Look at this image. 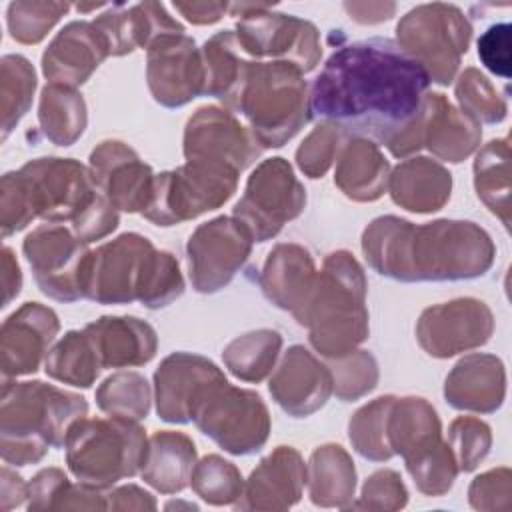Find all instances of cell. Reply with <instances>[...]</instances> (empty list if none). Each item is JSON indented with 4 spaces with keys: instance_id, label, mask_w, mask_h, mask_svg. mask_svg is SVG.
Masks as SVG:
<instances>
[{
    "instance_id": "obj_1",
    "label": "cell",
    "mask_w": 512,
    "mask_h": 512,
    "mask_svg": "<svg viewBox=\"0 0 512 512\" xmlns=\"http://www.w3.org/2000/svg\"><path fill=\"white\" fill-rule=\"evenodd\" d=\"M430 82L426 68L394 40H358L334 50L314 78L310 116L390 146L420 116Z\"/></svg>"
},
{
    "instance_id": "obj_2",
    "label": "cell",
    "mask_w": 512,
    "mask_h": 512,
    "mask_svg": "<svg viewBox=\"0 0 512 512\" xmlns=\"http://www.w3.org/2000/svg\"><path fill=\"white\" fill-rule=\"evenodd\" d=\"M184 290L178 262L168 252H156L148 238L122 234L90 252L84 296L102 304H126L136 298L148 308H162Z\"/></svg>"
},
{
    "instance_id": "obj_3",
    "label": "cell",
    "mask_w": 512,
    "mask_h": 512,
    "mask_svg": "<svg viewBox=\"0 0 512 512\" xmlns=\"http://www.w3.org/2000/svg\"><path fill=\"white\" fill-rule=\"evenodd\" d=\"M234 110L248 118L258 144L278 148L310 118L306 82L288 62H250Z\"/></svg>"
},
{
    "instance_id": "obj_4",
    "label": "cell",
    "mask_w": 512,
    "mask_h": 512,
    "mask_svg": "<svg viewBox=\"0 0 512 512\" xmlns=\"http://www.w3.org/2000/svg\"><path fill=\"white\" fill-rule=\"evenodd\" d=\"M68 466L84 486L106 488L134 476L146 460L144 430L134 420H78L66 438Z\"/></svg>"
},
{
    "instance_id": "obj_5",
    "label": "cell",
    "mask_w": 512,
    "mask_h": 512,
    "mask_svg": "<svg viewBox=\"0 0 512 512\" xmlns=\"http://www.w3.org/2000/svg\"><path fill=\"white\" fill-rule=\"evenodd\" d=\"M2 394L14 396L16 420L2 424V436L14 434V454L8 462L28 464L40 460L48 446H62L70 428L86 416L88 404L82 396L46 386L44 382L4 384Z\"/></svg>"
},
{
    "instance_id": "obj_6",
    "label": "cell",
    "mask_w": 512,
    "mask_h": 512,
    "mask_svg": "<svg viewBox=\"0 0 512 512\" xmlns=\"http://www.w3.org/2000/svg\"><path fill=\"white\" fill-rule=\"evenodd\" d=\"M238 170L214 162L192 158L186 166L154 178L152 200L142 212L158 226H172L218 208L236 188Z\"/></svg>"
},
{
    "instance_id": "obj_7",
    "label": "cell",
    "mask_w": 512,
    "mask_h": 512,
    "mask_svg": "<svg viewBox=\"0 0 512 512\" xmlns=\"http://www.w3.org/2000/svg\"><path fill=\"white\" fill-rule=\"evenodd\" d=\"M198 428L232 454H252L268 438V412L262 398L228 386L226 378L210 384L194 406Z\"/></svg>"
},
{
    "instance_id": "obj_8",
    "label": "cell",
    "mask_w": 512,
    "mask_h": 512,
    "mask_svg": "<svg viewBox=\"0 0 512 512\" xmlns=\"http://www.w3.org/2000/svg\"><path fill=\"white\" fill-rule=\"evenodd\" d=\"M472 30L456 6L432 4L418 6L398 24V44L414 56L438 84H450L458 68L460 54H466L468 42L442 40V36Z\"/></svg>"
},
{
    "instance_id": "obj_9",
    "label": "cell",
    "mask_w": 512,
    "mask_h": 512,
    "mask_svg": "<svg viewBox=\"0 0 512 512\" xmlns=\"http://www.w3.org/2000/svg\"><path fill=\"white\" fill-rule=\"evenodd\" d=\"M306 194L284 158L266 160L248 180L234 216L246 226L256 242L276 236L282 224L302 212Z\"/></svg>"
},
{
    "instance_id": "obj_10",
    "label": "cell",
    "mask_w": 512,
    "mask_h": 512,
    "mask_svg": "<svg viewBox=\"0 0 512 512\" xmlns=\"http://www.w3.org/2000/svg\"><path fill=\"white\" fill-rule=\"evenodd\" d=\"M24 254L40 290L56 300L74 302L84 296L90 252L80 238L60 226H40L24 240Z\"/></svg>"
},
{
    "instance_id": "obj_11",
    "label": "cell",
    "mask_w": 512,
    "mask_h": 512,
    "mask_svg": "<svg viewBox=\"0 0 512 512\" xmlns=\"http://www.w3.org/2000/svg\"><path fill=\"white\" fill-rule=\"evenodd\" d=\"M192 38L184 32L164 34L150 44L148 84L154 100L174 108L204 94L206 72Z\"/></svg>"
},
{
    "instance_id": "obj_12",
    "label": "cell",
    "mask_w": 512,
    "mask_h": 512,
    "mask_svg": "<svg viewBox=\"0 0 512 512\" xmlns=\"http://www.w3.org/2000/svg\"><path fill=\"white\" fill-rule=\"evenodd\" d=\"M94 182L104 192L106 200L120 210H146L152 200L154 176L150 166L126 148L122 142H102L92 152Z\"/></svg>"
},
{
    "instance_id": "obj_13",
    "label": "cell",
    "mask_w": 512,
    "mask_h": 512,
    "mask_svg": "<svg viewBox=\"0 0 512 512\" xmlns=\"http://www.w3.org/2000/svg\"><path fill=\"white\" fill-rule=\"evenodd\" d=\"M224 254H250V232L242 222L220 218V242H214L212 224H202L188 242V258L206 256L202 260L188 262L190 276L198 292H214L230 282L242 262L222 256Z\"/></svg>"
},
{
    "instance_id": "obj_14",
    "label": "cell",
    "mask_w": 512,
    "mask_h": 512,
    "mask_svg": "<svg viewBox=\"0 0 512 512\" xmlns=\"http://www.w3.org/2000/svg\"><path fill=\"white\" fill-rule=\"evenodd\" d=\"M100 364L104 368L138 366L148 362L156 350L154 330L138 318H100L86 326Z\"/></svg>"
},
{
    "instance_id": "obj_15",
    "label": "cell",
    "mask_w": 512,
    "mask_h": 512,
    "mask_svg": "<svg viewBox=\"0 0 512 512\" xmlns=\"http://www.w3.org/2000/svg\"><path fill=\"white\" fill-rule=\"evenodd\" d=\"M502 362L494 356H470L446 378V400L460 410L492 412L502 404L504 380Z\"/></svg>"
},
{
    "instance_id": "obj_16",
    "label": "cell",
    "mask_w": 512,
    "mask_h": 512,
    "mask_svg": "<svg viewBox=\"0 0 512 512\" xmlns=\"http://www.w3.org/2000/svg\"><path fill=\"white\" fill-rule=\"evenodd\" d=\"M194 456V442L184 434L156 432L146 450L142 478L160 492H178L186 486Z\"/></svg>"
},
{
    "instance_id": "obj_17",
    "label": "cell",
    "mask_w": 512,
    "mask_h": 512,
    "mask_svg": "<svg viewBox=\"0 0 512 512\" xmlns=\"http://www.w3.org/2000/svg\"><path fill=\"white\" fill-rule=\"evenodd\" d=\"M110 54L108 40L102 30L92 22V30L80 50H72V44L64 30L54 38L42 56V68L54 82H68L72 86L82 84L90 72Z\"/></svg>"
},
{
    "instance_id": "obj_18",
    "label": "cell",
    "mask_w": 512,
    "mask_h": 512,
    "mask_svg": "<svg viewBox=\"0 0 512 512\" xmlns=\"http://www.w3.org/2000/svg\"><path fill=\"white\" fill-rule=\"evenodd\" d=\"M100 366V358L86 330L68 332L46 360V372L52 378L82 388L92 386Z\"/></svg>"
},
{
    "instance_id": "obj_19",
    "label": "cell",
    "mask_w": 512,
    "mask_h": 512,
    "mask_svg": "<svg viewBox=\"0 0 512 512\" xmlns=\"http://www.w3.org/2000/svg\"><path fill=\"white\" fill-rule=\"evenodd\" d=\"M280 336L278 332L272 330H258V332H250L244 334L242 338L234 340L226 352H224V360L228 362L232 374H236L238 378L250 380V382H258L264 378L262 370L258 368L254 356L266 366L270 368L276 360V354L280 350Z\"/></svg>"
},
{
    "instance_id": "obj_20",
    "label": "cell",
    "mask_w": 512,
    "mask_h": 512,
    "mask_svg": "<svg viewBox=\"0 0 512 512\" xmlns=\"http://www.w3.org/2000/svg\"><path fill=\"white\" fill-rule=\"evenodd\" d=\"M148 400L146 378L138 374H116L98 392V404L104 412L134 422L146 418Z\"/></svg>"
},
{
    "instance_id": "obj_21",
    "label": "cell",
    "mask_w": 512,
    "mask_h": 512,
    "mask_svg": "<svg viewBox=\"0 0 512 512\" xmlns=\"http://www.w3.org/2000/svg\"><path fill=\"white\" fill-rule=\"evenodd\" d=\"M488 78L478 74L474 68H468L466 74H462L460 84L456 88V96L468 116H474L484 122H500L506 116V102L498 98L496 92L484 94L488 88Z\"/></svg>"
},
{
    "instance_id": "obj_22",
    "label": "cell",
    "mask_w": 512,
    "mask_h": 512,
    "mask_svg": "<svg viewBox=\"0 0 512 512\" xmlns=\"http://www.w3.org/2000/svg\"><path fill=\"white\" fill-rule=\"evenodd\" d=\"M196 472L212 478L210 482L194 480V488L202 500L212 504H228L240 496L242 478L232 462H226L218 456H206Z\"/></svg>"
},
{
    "instance_id": "obj_23",
    "label": "cell",
    "mask_w": 512,
    "mask_h": 512,
    "mask_svg": "<svg viewBox=\"0 0 512 512\" xmlns=\"http://www.w3.org/2000/svg\"><path fill=\"white\" fill-rule=\"evenodd\" d=\"M482 64L502 78H510V24H492L478 40Z\"/></svg>"
},
{
    "instance_id": "obj_24",
    "label": "cell",
    "mask_w": 512,
    "mask_h": 512,
    "mask_svg": "<svg viewBox=\"0 0 512 512\" xmlns=\"http://www.w3.org/2000/svg\"><path fill=\"white\" fill-rule=\"evenodd\" d=\"M174 8L186 12V18L190 22L204 24V22H216L226 10V4H174Z\"/></svg>"
}]
</instances>
